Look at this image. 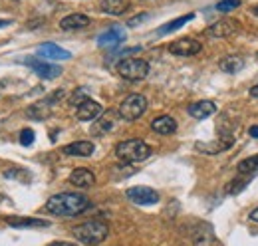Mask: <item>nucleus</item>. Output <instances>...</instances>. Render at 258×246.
Returning a JSON list of instances; mask_svg holds the SVG:
<instances>
[{
	"label": "nucleus",
	"mask_w": 258,
	"mask_h": 246,
	"mask_svg": "<svg viewBox=\"0 0 258 246\" xmlns=\"http://www.w3.org/2000/svg\"><path fill=\"white\" fill-rule=\"evenodd\" d=\"M125 40V30L121 26H111L109 30H105L103 34L97 36V44L101 48H115Z\"/></svg>",
	"instance_id": "9b49d317"
},
{
	"label": "nucleus",
	"mask_w": 258,
	"mask_h": 246,
	"mask_svg": "<svg viewBox=\"0 0 258 246\" xmlns=\"http://www.w3.org/2000/svg\"><path fill=\"white\" fill-rule=\"evenodd\" d=\"M149 61L141 58H125L117 64V74L127 82H139L149 76Z\"/></svg>",
	"instance_id": "20e7f679"
},
{
	"label": "nucleus",
	"mask_w": 258,
	"mask_h": 246,
	"mask_svg": "<svg viewBox=\"0 0 258 246\" xmlns=\"http://www.w3.org/2000/svg\"><path fill=\"white\" fill-rule=\"evenodd\" d=\"M195 18V14H185V16H179V18H175V20H171V22H167L165 26H161L159 30H157V34L159 36H163V34H171V32L179 30V28H183L187 22H191Z\"/></svg>",
	"instance_id": "393cba45"
},
{
	"label": "nucleus",
	"mask_w": 258,
	"mask_h": 246,
	"mask_svg": "<svg viewBox=\"0 0 258 246\" xmlns=\"http://www.w3.org/2000/svg\"><path fill=\"white\" fill-rule=\"evenodd\" d=\"M149 16L147 14H139V16H135V18H131L127 22V26L129 28H135V26H139V22H143V20H147Z\"/></svg>",
	"instance_id": "2f4dec72"
},
{
	"label": "nucleus",
	"mask_w": 258,
	"mask_h": 246,
	"mask_svg": "<svg viewBox=\"0 0 258 246\" xmlns=\"http://www.w3.org/2000/svg\"><path fill=\"white\" fill-rule=\"evenodd\" d=\"M238 6H240L238 0H221V2L217 4V10H219V12H232V10L238 8Z\"/></svg>",
	"instance_id": "c756f323"
},
{
	"label": "nucleus",
	"mask_w": 258,
	"mask_h": 246,
	"mask_svg": "<svg viewBox=\"0 0 258 246\" xmlns=\"http://www.w3.org/2000/svg\"><path fill=\"white\" fill-rule=\"evenodd\" d=\"M24 64L28 68H32L34 74H38L40 78L44 80H54V78H60L62 76V68L60 66H54V64H48L42 58H26Z\"/></svg>",
	"instance_id": "6e6552de"
},
{
	"label": "nucleus",
	"mask_w": 258,
	"mask_h": 246,
	"mask_svg": "<svg viewBox=\"0 0 258 246\" xmlns=\"http://www.w3.org/2000/svg\"><path fill=\"white\" fill-rule=\"evenodd\" d=\"M145 109H147V99H145V95H141V93H131V95H127V97L121 101L117 113H119V117L125 119V121H135V119H139V117L145 113Z\"/></svg>",
	"instance_id": "39448f33"
},
{
	"label": "nucleus",
	"mask_w": 258,
	"mask_h": 246,
	"mask_svg": "<svg viewBox=\"0 0 258 246\" xmlns=\"http://www.w3.org/2000/svg\"><path fill=\"white\" fill-rule=\"evenodd\" d=\"M101 12L109 14V16H119L123 12H127L129 0H101Z\"/></svg>",
	"instance_id": "4be33fe9"
},
{
	"label": "nucleus",
	"mask_w": 258,
	"mask_h": 246,
	"mask_svg": "<svg viewBox=\"0 0 258 246\" xmlns=\"http://www.w3.org/2000/svg\"><path fill=\"white\" fill-rule=\"evenodd\" d=\"M232 143H234V139H232V137H221V139H217V141H209V143H197V145H195V149H197L199 153L217 155V153H223V151H226V149H228Z\"/></svg>",
	"instance_id": "ddd939ff"
},
{
	"label": "nucleus",
	"mask_w": 258,
	"mask_h": 246,
	"mask_svg": "<svg viewBox=\"0 0 258 246\" xmlns=\"http://www.w3.org/2000/svg\"><path fill=\"white\" fill-rule=\"evenodd\" d=\"M250 12H252V14L258 18V4H256V6H252V10H250Z\"/></svg>",
	"instance_id": "4c0bfd02"
},
{
	"label": "nucleus",
	"mask_w": 258,
	"mask_h": 246,
	"mask_svg": "<svg viewBox=\"0 0 258 246\" xmlns=\"http://www.w3.org/2000/svg\"><path fill=\"white\" fill-rule=\"evenodd\" d=\"M62 151L70 157H92L96 151V145L92 141H74V143L66 145Z\"/></svg>",
	"instance_id": "f3484780"
},
{
	"label": "nucleus",
	"mask_w": 258,
	"mask_h": 246,
	"mask_svg": "<svg viewBox=\"0 0 258 246\" xmlns=\"http://www.w3.org/2000/svg\"><path fill=\"white\" fill-rule=\"evenodd\" d=\"M6 224L14 226V228H46V226H50V222L44 218H24V216H10V218H6Z\"/></svg>",
	"instance_id": "dca6fc26"
},
{
	"label": "nucleus",
	"mask_w": 258,
	"mask_h": 246,
	"mask_svg": "<svg viewBox=\"0 0 258 246\" xmlns=\"http://www.w3.org/2000/svg\"><path fill=\"white\" fill-rule=\"evenodd\" d=\"M64 97V92L60 90V92L52 93L50 97H46V99H42V101H38V103H32L28 109H26V115L34 119V121H44V119H48L50 115H52V109H54V105H56V101H60Z\"/></svg>",
	"instance_id": "423d86ee"
},
{
	"label": "nucleus",
	"mask_w": 258,
	"mask_h": 246,
	"mask_svg": "<svg viewBox=\"0 0 258 246\" xmlns=\"http://www.w3.org/2000/svg\"><path fill=\"white\" fill-rule=\"evenodd\" d=\"M38 56L42 60H70L72 58V54L68 50L56 46V44H42L38 48Z\"/></svg>",
	"instance_id": "2eb2a0df"
},
{
	"label": "nucleus",
	"mask_w": 258,
	"mask_h": 246,
	"mask_svg": "<svg viewBox=\"0 0 258 246\" xmlns=\"http://www.w3.org/2000/svg\"><path fill=\"white\" fill-rule=\"evenodd\" d=\"M151 129L159 135H171L177 131V121L171 115H161V117H155L151 121Z\"/></svg>",
	"instance_id": "412c9836"
},
{
	"label": "nucleus",
	"mask_w": 258,
	"mask_h": 246,
	"mask_svg": "<svg viewBox=\"0 0 258 246\" xmlns=\"http://www.w3.org/2000/svg\"><path fill=\"white\" fill-rule=\"evenodd\" d=\"M189 115L195 119H207L209 115H213L217 111V103L211 101V99H201V101H195L187 107Z\"/></svg>",
	"instance_id": "4468645a"
},
{
	"label": "nucleus",
	"mask_w": 258,
	"mask_h": 246,
	"mask_svg": "<svg viewBox=\"0 0 258 246\" xmlns=\"http://www.w3.org/2000/svg\"><path fill=\"white\" fill-rule=\"evenodd\" d=\"M250 95H252V97H258V84L250 88Z\"/></svg>",
	"instance_id": "c9c22d12"
},
{
	"label": "nucleus",
	"mask_w": 258,
	"mask_h": 246,
	"mask_svg": "<svg viewBox=\"0 0 258 246\" xmlns=\"http://www.w3.org/2000/svg\"><path fill=\"white\" fill-rule=\"evenodd\" d=\"M2 175H4V179H14V181H20V183H28L32 179V175L26 169H20V167H12V169L4 171Z\"/></svg>",
	"instance_id": "bb28decb"
},
{
	"label": "nucleus",
	"mask_w": 258,
	"mask_h": 246,
	"mask_svg": "<svg viewBox=\"0 0 258 246\" xmlns=\"http://www.w3.org/2000/svg\"><path fill=\"white\" fill-rule=\"evenodd\" d=\"M48 246H76L74 242H64V240H56V242H50Z\"/></svg>",
	"instance_id": "473e14b6"
},
{
	"label": "nucleus",
	"mask_w": 258,
	"mask_h": 246,
	"mask_svg": "<svg viewBox=\"0 0 258 246\" xmlns=\"http://www.w3.org/2000/svg\"><path fill=\"white\" fill-rule=\"evenodd\" d=\"M20 143H22L24 147L32 145L34 143V131L32 129H22V133H20Z\"/></svg>",
	"instance_id": "7c9ffc66"
},
{
	"label": "nucleus",
	"mask_w": 258,
	"mask_h": 246,
	"mask_svg": "<svg viewBox=\"0 0 258 246\" xmlns=\"http://www.w3.org/2000/svg\"><path fill=\"white\" fill-rule=\"evenodd\" d=\"M8 24H12L10 20H0V28H4V26H8Z\"/></svg>",
	"instance_id": "e433bc0d"
},
{
	"label": "nucleus",
	"mask_w": 258,
	"mask_h": 246,
	"mask_svg": "<svg viewBox=\"0 0 258 246\" xmlns=\"http://www.w3.org/2000/svg\"><path fill=\"white\" fill-rule=\"evenodd\" d=\"M250 220H252V222H256V224H258V209H254V211L250 213Z\"/></svg>",
	"instance_id": "f704fd0d"
},
{
	"label": "nucleus",
	"mask_w": 258,
	"mask_h": 246,
	"mask_svg": "<svg viewBox=\"0 0 258 246\" xmlns=\"http://www.w3.org/2000/svg\"><path fill=\"white\" fill-rule=\"evenodd\" d=\"M90 209V199L78 193H60L46 201V211L56 216H78Z\"/></svg>",
	"instance_id": "f257e3e1"
},
{
	"label": "nucleus",
	"mask_w": 258,
	"mask_h": 246,
	"mask_svg": "<svg viewBox=\"0 0 258 246\" xmlns=\"http://www.w3.org/2000/svg\"><path fill=\"white\" fill-rule=\"evenodd\" d=\"M86 99H88V90H86V88H80V90H76V92L72 93L70 103H72V105H80V103H84Z\"/></svg>",
	"instance_id": "c85d7f7f"
},
{
	"label": "nucleus",
	"mask_w": 258,
	"mask_h": 246,
	"mask_svg": "<svg viewBox=\"0 0 258 246\" xmlns=\"http://www.w3.org/2000/svg\"><path fill=\"white\" fill-rule=\"evenodd\" d=\"M72 234L76 240H80L82 244L88 246H96L101 244L107 234H109V226L103 222V220H88V222H82L78 226L72 228Z\"/></svg>",
	"instance_id": "f03ea898"
},
{
	"label": "nucleus",
	"mask_w": 258,
	"mask_h": 246,
	"mask_svg": "<svg viewBox=\"0 0 258 246\" xmlns=\"http://www.w3.org/2000/svg\"><path fill=\"white\" fill-rule=\"evenodd\" d=\"M117 117H119V113H117V111H107V113H103V117H101V119H97V121L94 123L92 131H94L96 135H105V133L113 131V129H115V125H117Z\"/></svg>",
	"instance_id": "a211bd4d"
},
{
	"label": "nucleus",
	"mask_w": 258,
	"mask_h": 246,
	"mask_svg": "<svg viewBox=\"0 0 258 246\" xmlns=\"http://www.w3.org/2000/svg\"><path fill=\"white\" fill-rule=\"evenodd\" d=\"M2 199H4V197H2V195H0V201H2Z\"/></svg>",
	"instance_id": "58836bf2"
},
{
	"label": "nucleus",
	"mask_w": 258,
	"mask_h": 246,
	"mask_svg": "<svg viewBox=\"0 0 258 246\" xmlns=\"http://www.w3.org/2000/svg\"><path fill=\"white\" fill-rule=\"evenodd\" d=\"M250 177L252 175H244L242 179H234V181H230V184H228V195H238L246 184H248V181H250Z\"/></svg>",
	"instance_id": "cd10ccee"
},
{
	"label": "nucleus",
	"mask_w": 258,
	"mask_h": 246,
	"mask_svg": "<svg viewBox=\"0 0 258 246\" xmlns=\"http://www.w3.org/2000/svg\"><path fill=\"white\" fill-rule=\"evenodd\" d=\"M70 183L78 187V189H88V187L96 183V175L88 169H76V171L70 173Z\"/></svg>",
	"instance_id": "6ab92c4d"
},
{
	"label": "nucleus",
	"mask_w": 258,
	"mask_h": 246,
	"mask_svg": "<svg viewBox=\"0 0 258 246\" xmlns=\"http://www.w3.org/2000/svg\"><path fill=\"white\" fill-rule=\"evenodd\" d=\"M248 133H250V137H254V139H258V125H252Z\"/></svg>",
	"instance_id": "72a5a7b5"
},
{
	"label": "nucleus",
	"mask_w": 258,
	"mask_h": 246,
	"mask_svg": "<svg viewBox=\"0 0 258 246\" xmlns=\"http://www.w3.org/2000/svg\"><path fill=\"white\" fill-rule=\"evenodd\" d=\"M236 169H238L240 175H254V173H258V155H252L248 159H242L236 165Z\"/></svg>",
	"instance_id": "a878e982"
},
{
	"label": "nucleus",
	"mask_w": 258,
	"mask_h": 246,
	"mask_svg": "<svg viewBox=\"0 0 258 246\" xmlns=\"http://www.w3.org/2000/svg\"><path fill=\"white\" fill-rule=\"evenodd\" d=\"M238 32V22L236 20H219L215 24H211L207 30H205V36L209 38H215V40H223V38H230Z\"/></svg>",
	"instance_id": "9d476101"
},
{
	"label": "nucleus",
	"mask_w": 258,
	"mask_h": 246,
	"mask_svg": "<svg viewBox=\"0 0 258 246\" xmlns=\"http://www.w3.org/2000/svg\"><path fill=\"white\" fill-rule=\"evenodd\" d=\"M125 197H127L131 203L143 205V207L157 205L159 203V193L153 191V189H149V187H131V189L125 191Z\"/></svg>",
	"instance_id": "0eeeda50"
},
{
	"label": "nucleus",
	"mask_w": 258,
	"mask_h": 246,
	"mask_svg": "<svg viewBox=\"0 0 258 246\" xmlns=\"http://www.w3.org/2000/svg\"><path fill=\"white\" fill-rule=\"evenodd\" d=\"M219 68L226 74H236V72H240L244 68V60L240 56H226V58L219 61Z\"/></svg>",
	"instance_id": "b1692460"
},
{
	"label": "nucleus",
	"mask_w": 258,
	"mask_h": 246,
	"mask_svg": "<svg viewBox=\"0 0 258 246\" xmlns=\"http://www.w3.org/2000/svg\"><path fill=\"white\" fill-rule=\"evenodd\" d=\"M193 242H195V246H215L217 238H215L213 228H211V226H207V224H205V226H201V228L195 232Z\"/></svg>",
	"instance_id": "5701e85b"
},
{
	"label": "nucleus",
	"mask_w": 258,
	"mask_h": 246,
	"mask_svg": "<svg viewBox=\"0 0 258 246\" xmlns=\"http://www.w3.org/2000/svg\"><path fill=\"white\" fill-rule=\"evenodd\" d=\"M76 115H78L80 121H94V119H97V117L101 115V105L97 103L96 99H90V97H88L84 103L78 105Z\"/></svg>",
	"instance_id": "f8f14e48"
},
{
	"label": "nucleus",
	"mask_w": 258,
	"mask_h": 246,
	"mask_svg": "<svg viewBox=\"0 0 258 246\" xmlns=\"http://www.w3.org/2000/svg\"><path fill=\"white\" fill-rule=\"evenodd\" d=\"M151 147L141 141V139H125L121 143L115 145V155L117 159L125 161V163H139V161H145L151 157Z\"/></svg>",
	"instance_id": "7ed1b4c3"
},
{
	"label": "nucleus",
	"mask_w": 258,
	"mask_h": 246,
	"mask_svg": "<svg viewBox=\"0 0 258 246\" xmlns=\"http://www.w3.org/2000/svg\"><path fill=\"white\" fill-rule=\"evenodd\" d=\"M86 26H90V18L86 14H80V12L70 14V16L60 20V28L62 30H82Z\"/></svg>",
	"instance_id": "aec40b11"
},
{
	"label": "nucleus",
	"mask_w": 258,
	"mask_h": 246,
	"mask_svg": "<svg viewBox=\"0 0 258 246\" xmlns=\"http://www.w3.org/2000/svg\"><path fill=\"white\" fill-rule=\"evenodd\" d=\"M203 50L201 42L199 40H193V38H181V40H175L169 44V52L173 56H181V58H189V56H195Z\"/></svg>",
	"instance_id": "1a4fd4ad"
}]
</instances>
